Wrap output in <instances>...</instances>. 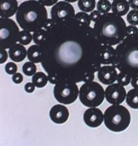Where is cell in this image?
<instances>
[{
    "instance_id": "cell-1",
    "label": "cell",
    "mask_w": 138,
    "mask_h": 146,
    "mask_svg": "<svg viewBox=\"0 0 138 146\" xmlns=\"http://www.w3.org/2000/svg\"><path fill=\"white\" fill-rule=\"evenodd\" d=\"M101 45L91 26L80 25L74 19L55 24L49 19L45 38L39 45L40 63L48 76L55 77L58 82L62 79L91 82L101 68Z\"/></svg>"
},
{
    "instance_id": "cell-2",
    "label": "cell",
    "mask_w": 138,
    "mask_h": 146,
    "mask_svg": "<svg viewBox=\"0 0 138 146\" xmlns=\"http://www.w3.org/2000/svg\"><path fill=\"white\" fill-rule=\"evenodd\" d=\"M126 24L123 18L114 14H102L94 23V35L102 45H118L126 38Z\"/></svg>"
},
{
    "instance_id": "cell-3",
    "label": "cell",
    "mask_w": 138,
    "mask_h": 146,
    "mask_svg": "<svg viewBox=\"0 0 138 146\" xmlns=\"http://www.w3.org/2000/svg\"><path fill=\"white\" fill-rule=\"evenodd\" d=\"M15 18L21 28L30 33L45 27L49 19L45 6L36 0H28L21 3Z\"/></svg>"
},
{
    "instance_id": "cell-4",
    "label": "cell",
    "mask_w": 138,
    "mask_h": 146,
    "mask_svg": "<svg viewBox=\"0 0 138 146\" xmlns=\"http://www.w3.org/2000/svg\"><path fill=\"white\" fill-rule=\"evenodd\" d=\"M111 65L131 78L138 76V35L126 37L117 45Z\"/></svg>"
},
{
    "instance_id": "cell-5",
    "label": "cell",
    "mask_w": 138,
    "mask_h": 146,
    "mask_svg": "<svg viewBox=\"0 0 138 146\" xmlns=\"http://www.w3.org/2000/svg\"><path fill=\"white\" fill-rule=\"evenodd\" d=\"M104 120L108 129L113 132L119 133L129 127L131 116L129 110L124 106L112 105L105 111Z\"/></svg>"
},
{
    "instance_id": "cell-6",
    "label": "cell",
    "mask_w": 138,
    "mask_h": 146,
    "mask_svg": "<svg viewBox=\"0 0 138 146\" xmlns=\"http://www.w3.org/2000/svg\"><path fill=\"white\" fill-rule=\"evenodd\" d=\"M79 99L88 108L100 106L105 99V90L99 83L94 81L85 82L79 89Z\"/></svg>"
},
{
    "instance_id": "cell-7",
    "label": "cell",
    "mask_w": 138,
    "mask_h": 146,
    "mask_svg": "<svg viewBox=\"0 0 138 146\" xmlns=\"http://www.w3.org/2000/svg\"><path fill=\"white\" fill-rule=\"evenodd\" d=\"M53 95L57 102L63 105H70L75 102L79 95L77 83L70 79H62L53 89Z\"/></svg>"
},
{
    "instance_id": "cell-8",
    "label": "cell",
    "mask_w": 138,
    "mask_h": 146,
    "mask_svg": "<svg viewBox=\"0 0 138 146\" xmlns=\"http://www.w3.org/2000/svg\"><path fill=\"white\" fill-rule=\"evenodd\" d=\"M19 29L10 18H0V48L9 49L18 42Z\"/></svg>"
},
{
    "instance_id": "cell-9",
    "label": "cell",
    "mask_w": 138,
    "mask_h": 146,
    "mask_svg": "<svg viewBox=\"0 0 138 146\" xmlns=\"http://www.w3.org/2000/svg\"><path fill=\"white\" fill-rule=\"evenodd\" d=\"M75 9L69 3L59 1L50 10V19L55 24H65L72 21L75 17Z\"/></svg>"
},
{
    "instance_id": "cell-10",
    "label": "cell",
    "mask_w": 138,
    "mask_h": 146,
    "mask_svg": "<svg viewBox=\"0 0 138 146\" xmlns=\"http://www.w3.org/2000/svg\"><path fill=\"white\" fill-rule=\"evenodd\" d=\"M105 96L109 103L112 105H120L126 99V89L120 83H114L105 89Z\"/></svg>"
},
{
    "instance_id": "cell-11",
    "label": "cell",
    "mask_w": 138,
    "mask_h": 146,
    "mask_svg": "<svg viewBox=\"0 0 138 146\" xmlns=\"http://www.w3.org/2000/svg\"><path fill=\"white\" fill-rule=\"evenodd\" d=\"M83 119L88 127L97 128L101 126L104 121V114L100 109L90 108L85 111Z\"/></svg>"
},
{
    "instance_id": "cell-12",
    "label": "cell",
    "mask_w": 138,
    "mask_h": 146,
    "mask_svg": "<svg viewBox=\"0 0 138 146\" xmlns=\"http://www.w3.org/2000/svg\"><path fill=\"white\" fill-rule=\"evenodd\" d=\"M98 72V79L104 85H110L117 80L118 72L112 65H104L101 66Z\"/></svg>"
},
{
    "instance_id": "cell-13",
    "label": "cell",
    "mask_w": 138,
    "mask_h": 146,
    "mask_svg": "<svg viewBox=\"0 0 138 146\" xmlns=\"http://www.w3.org/2000/svg\"><path fill=\"white\" fill-rule=\"evenodd\" d=\"M49 116L51 120L57 124L66 123L69 117V109L62 105H56L53 106L50 110Z\"/></svg>"
},
{
    "instance_id": "cell-14",
    "label": "cell",
    "mask_w": 138,
    "mask_h": 146,
    "mask_svg": "<svg viewBox=\"0 0 138 146\" xmlns=\"http://www.w3.org/2000/svg\"><path fill=\"white\" fill-rule=\"evenodd\" d=\"M17 0H0V16L9 18L15 15L18 9Z\"/></svg>"
},
{
    "instance_id": "cell-15",
    "label": "cell",
    "mask_w": 138,
    "mask_h": 146,
    "mask_svg": "<svg viewBox=\"0 0 138 146\" xmlns=\"http://www.w3.org/2000/svg\"><path fill=\"white\" fill-rule=\"evenodd\" d=\"M115 58V49L108 45H101L100 59L101 65H112Z\"/></svg>"
},
{
    "instance_id": "cell-16",
    "label": "cell",
    "mask_w": 138,
    "mask_h": 146,
    "mask_svg": "<svg viewBox=\"0 0 138 146\" xmlns=\"http://www.w3.org/2000/svg\"><path fill=\"white\" fill-rule=\"evenodd\" d=\"M9 56L14 62H22L27 55L26 48L20 44H15L9 48Z\"/></svg>"
},
{
    "instance_id": "cell-17",
    "label": "cell",
    "mask_w": 138,
    "mask_h": 146,
    "mask_svg": "<svg viewBox=\"0 0 138 146\" xmlns=\"http://www.w3.org/2000/svg\"><path fill=\"white\" fill-rule=\"evenodd\" d=\"M130 6L127 0H114L112 3V11L114 14L121 17L129 12Z\"/></svg>"
},
{
    "instance_id": "cell-18",
    "label": "cell",
    "mask_w": 138,
    "mask_h": 146,
    "mask_svg": "<svg viewBox=\"0 0 138 146\" xmlns=\"http://www.w3.org/2000/svg\"><path fill=\"white\" fill-rule=\"evenodd\" d=\"M27 56L30 62L35 64L40 63L42 60V52L40 46L36 44L30 46L27 50Z\"/></svg>"
},
{
    "instance_id": "cell-19",
    "label": "cell",
    "mask_w": 138,
    "mask_h": 146,
    "mask_svg": "<svg viewBox=\"0 0 138 146\" xmlns=\"http://www.w3.org/2000/svg\"><path fill=\"white\" fill-rule=\"evenodd\" d=\"M127 105L133 109H138V89L133 88L126 93Z\"/></svg>"
},
{
    "instance_id": "cell-20",
    "label": "cell",
    "mask_w": 138,
    "mask_h": 146,
    "mask_svg": "<svg viewBox=\"0 0 138 146\" xmlns=\"http://www.w3.org/2000/svg\"><path fill=\"white\" fill-rule=\"evenodd\" d=\"M32 82L36 87L38 88H44L49 81L48 76L42 72H38L33 76L32 79Z\"/></svg>"
},
{
    "instance_id": "cell-21",
    "label": "cell",
    "mask_w": 138,
    "mask_h": 146,
    "mask_svg": "<svg viewBox=\"0 0 138 146\" xmlns=\"http://www.w3.org/2000/svg\"><path fill=\"white\" fill-rule=\"evenodd\" d=\"M96 7L95 0H79L78 7L83 12L91 13Z\"/></svg>"
},
{
    "instance_id": "cell-22",
    "label": "cell",
    "mask_w": 138,
    "mask_h": 146,
    "mask_svg": "<svg viewBox=\"0 0 138 146\" xmlns=\"http://www.w3.org/2000/svg\"><path fill=\"white\" fill-rule=\"evenodd\" d=\"M74 21L80 25L88 27L91 25V19L90 15L87 13L85 12H79L77 13L75 17H74Z\"/></svg>"
},
{
    "instance_id": "cell-23",
    "label": "cell",
    "mask_w": 138,
    "mask_h": 146,
    "mask_svg": "<svg viewBox=\"0 0 138 146\" xmlns=\"http://www.w3.org/2000/svg\"><path fill=\"white\" fill-rule=\"evenodd\" d=\"M48 23V21L47 22V24L45 27L38 29L37 31H35V32L34 33L33 40H34V42L35 44L39 45L42 42V41L44 40L46 36V34Z\"/></svg>"
},
{
    "instance_id": "cell-24",
    "label": "cell",
    "mask_w": 138,
    "mask_h": 146,
    "mask_svg": "<svg viewBox=\"0 0 138 146\" xmlns=\"http://www.w3.org/2000/svg\"><path fill=\"white\" fill-rule=\"evenodd\" d=\"M33 40V35L31 33L26 30L20 31L18 42L22 45H28Z\"/></svg>"
},
{
    "instance_id": "cell-25",
    "label": "cell",
    "mask_w": 138,
    "mask_h": 146,
    "mask_svg": "<svg viewBox=\"0 0 138 146\" xmlns=\"http://www.w3.org/2000/svg\"><path fill=\"white\" fill-rule=\"evenodd\" d=\"M36 70L37 67L32 62H26L22 66L23 73L27 76H34L36 73Z\"/></svg>"
},
{
    "instance_id": "cell-26",
    "label": "cell",
    "mask_w": 138,
    "mask_h": 146,
    "mask_svg": "<svg viewBox=\"0 0 138 146\" xmlns=\"http://www.w3.org/2000/svg\"><path fill=\"white\" fill-rule=\"evenodd\" d=\"M112 8V4L109 0H100L97 4V9L101 14L110 12Z\"/></svg>"
},
{
    "instance_id": "cell-27",
    "label": "cell",
    "mask_w": 138,
    "mask_h": 146,
    "mask_svg": "<svg viewBox=\"0 0 138 146\" xmlns=\"http://www.w3.org/2000/svg\"><path fill=\"white\" fill-rule=\"evenodd\" d=\"M128 23L132 25H138V9H133L129 12L126 16Z\"/></svg>"
},
{
    "instance_id": "cell-28",
    "label": "cell",
    "mask_w": 138,
    "mask_h": 146,
    "mask_svg": "<svg viewBox=\"0 0 138 146\" xmlns=\"http://www.w3.org/2000/svg\"><path fill=\"white\" fill-rule=\"evenodd\" d=\"M131 76L129 75L125 74L123 72H120L118 75L117 80H117L118 83H120V85H122L123 86H128L131 83Z\"/></svg>"
},
{
    "instance_id": "cell-29",
    "label": "cell",
    "mask_w": 138,
    "mask_h": 146,
    "mask_svg": "<svg viewBox=\"0 0 138 146\" xmlns=\"http://www.w3.org/2000/svg\"><path fill=\"white\" fill-rule=\"evenodd\" d=\"M5 70L7 74L8 75H14L15 74H16L18 70V66L14 62H8L5 66Z\"/></svg>"
},
{
    "instance_id": "cell-30",
    "label": "cell",
    "mask_w": 138,
    "mask_h": 146,
    "mask_svg": "<svg viewBox=\"0 0 138 146\" xmlns=\"http://www.w3.org/2000/svg\"><path fill=\"white\" fill-rule=\"evenodd\" d=\"M138 35V28L135 25H129L126 28V37H131Z\"/></svg>"
},
{
    "instance_id": "cell-31",
    "label": "cell",
    "mask_w": 138,
    "mask_h": 146,
    "mask_svg": "<svg viewBox=\"0 0 138 146\" xmlns=\"http://www.w3.org/2000/svg\"><path fill=\"white\" fill-rule=\"evenodd\" d=\"M8 55L5 49L0 48V64H3L7 60Z\"/></svg>"
},
{
    "instance_id": "cell-32",
    "label": "cell",
    "mask_w": 138,
    "mask_h": 146,
    "mask_svg": "<svg viewBox=\"0 0 138 146\" xmlns=\"http://www.w3.org/2000/svg\"><path fill=\"white\" fill-rule=\"evenodd\" d=\"M101 13L99 12L98 10H94L92 12H91L90 14V17L91 19V21L94 23L98 19V18L101 16Z\"/></svg>"
},
{
    "instance_id": "cell-33",
    "label": "cell",
    "mask_w": 138,
    "mask_h": 146,
    "mask_svg": "<svg viewBox=\"0 0 138 146\" xmlns=\"http://www.w3.org/2000/svg\"><path fill=\"white\" fill-rule=\"evenodd\" d=\"M12 79L16 84H20V83L22 82L24 78L22 75L20 73H16V74L13 75Z\"/></svg>"
},
{
    "instance_id": "cell-34",
    "label": "cell",
    "mask_w": 138,
    "mask_h": 146,
    "mask_svg": "<svg viewBox=\"0 0 138 146\" xmlns=\"http://www.w3.org/2000/svg\"><path fill=\"white\" fill-rule=\"evenodd\" d=\"M24 89L26 92L28 93H32L35 90V85L34 84L33 82H28L25 85Z\"/></svg>"
},
{
    "instance_id": "cell-35",
    "label": "cell",
    "mask_w": 138,
    "mask_h": 146,
    "mask_svg": "<svg viewBox=\"0 0 138 146\" xmlns=\"http://www.w3.org/2000/svg\"><path fill=\"white\" fill-rule=\"evenodd\" d=\"M59 0H38V1L44 6L51 7L55 5Z\"/></svg>"
},
{
    "instance_id": "cell-36",
    "label": "cell",
    "mask_w": 138,
    "mask_h": 146,
    "mask_svg": "<svg viewBox=\"0 0 138 146\" xmlns=\"http://www.w3.org/2000/svg\"><path fill=\"white\" fill-rule=\"evenodd\" d=\"M131 84L133 88L138 89V76H133L131 78Z\"/></svg>"
},
{
    "instance_id": "cell-37",
    "label": "cell",
    "mask_w": 138,
    "mask_h": 146,
    "mask_svg": "<svg viewBox=\"0 0 138 146\" xmlns=\"http://www.w3.org/2000/svg\"><path fill=\"white\" fill-rule=\"evenodd\" d=\"M128 3L133 9H138V0H128Z\"/></svg>"
},
{
    "instance_id": "cell-38",
    "label": "cell",
    "mask_w": 138,
    "mask_h": 146,
    "mask_svg": "<svg viewBox=\"0 0 138 146\" xmlns=\"http://www.w3.org/2000/svg\"><path fill=\"white\" fill-rule=\"evenodd\" d=\"M64 1L68 2L69 3H74L77 2V1H79V0H64Z\"/></svg>"
},
{
    "instance_id": "cell-39",
    "label": "cell",
    "mask_w": 138,
    "mask_h": 146,
    "mask_svg": "<svg viewBox=\"0 0 138 146\" xmlns=\"http://www.w3.org/2000/svg\"><path fill=\"white\" fill-rule=\"evenodd\" d=\"M111 1H114V0H111Z\"/></svg>"
}]
</instances>
